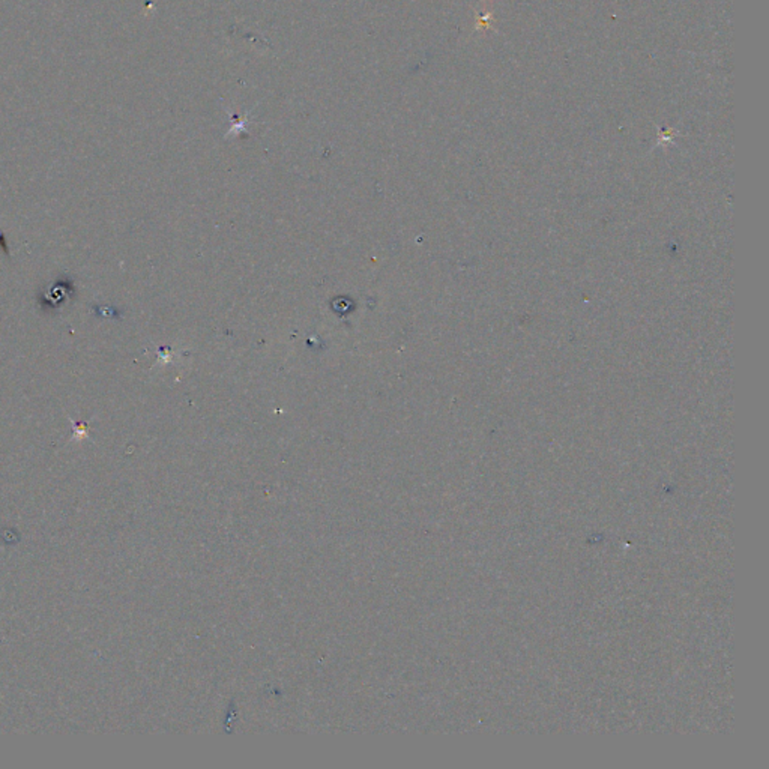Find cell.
Instances as JSON below:
<instances>
[{
	"label": "cell",
	"instance_id": "obj_1",
	"mask_svg": "<svg viewBox=\"0 0 769 769\" xmlns=\"http://www.w3.org/2000/svg\"><path fill=\"white\" fill-rule=\"evenodd\" d=\"M74 293V284L68 278H59L53 286L47 287L41 293L40 304L45 310H57L59 306H62L68 299H71Z\"/></svg>",
	"mask_w": 769,
	"mask_h": 769
},
{
	"label": "cell",
	"instance_id": "obj_2",
	"mask_svg": "<svg viewBox=\"0 0 769 769\" xmlns=\"http://www.w3.org/2000/svg\"><path fill=\"white\" fill-rule=\"evenodd\" d=\"M227 113H229V112H227ZM229 116L232 117V121H233V126H232V129H230V133H229V134H238L239 129H244V125L248 122V117H250V114H244V116L241 117V119H239L238 116H233L232 113H229Z\"/></svg>",
	"mask_w": 769,
	"mask_h": 769
}]
</instances>
